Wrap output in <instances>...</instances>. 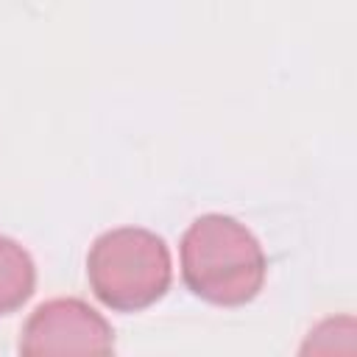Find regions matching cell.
<instances>
[{
  "instance_id": "obj_1",
  "label": "cell",
  "mask_w": 357,
  "mask_h": 357,
  "mask_svg": "<svg viewBox=\"0 0 357 357\" xmlns=\"http://www.w3.org/2000/svg\"><path fill=\"white\" fill-rule=\"evenodd\" d=\"M265 268L259 240L229 215H201L181 237V276L209 304L251 301L265 282Z\"/></svg>"
},
{
  "instance_id": "obj_2",
  "label": "cell",
  "mask_w": 357,
  "mask_h": 357,
  "mask_svg": "<svg viewBox=\"0 0 357 357\" xmlns=\"http://www.w3.org/2000/svg\"><path fill=\"white\" fill-rule=\"evenodd\" d=\"M170 251L165 240L148 229L103 231L86 257V276L95 296L117 312L151 307L170 287Z\"/></svg>"
},
{
  "instance_id": "obj_3",
  "label": "cell",
  "mask_w": 357,
  "mask_h": 357,
  "mask_svg": "<svg viewBox=\"0 0 357 357\" xmlns=\"http://www.w3.org/2000/svg\"><path fill=\"white\" fill-rule=\"evenodd\" d=\"M112 326L81 298H53L39 304L22 326V354H109Z\"/></svg>"
},
{
  "instance_id": "obj_4",
  "label": "cell",
  "mask_w": 357,
  "mask_h": 357,
  "mask_svg": "<svg viewBox=\"0 0 357 357\" xmlns=\"http://www.w3.org/2000/svg\"><path fill=\"white\" fill-rule=\"evenodd\" d=\"M36 271L28 251L0 234V315L22 307L33 293Z\"/></svg>"
},
{
  "instance_id": "obj_5",
  "label": "cell",
  "mask_w": 357,
  "mask_h": 357,
  "mask_svg": "<svg viewBox=\"0 0 357 357\" xmlns=\"http://www.w3.org/2000/svg\"><path fill=\"white\" fill-rule=\"evenodd\" d=\"M357 324L351 315H337L321 321L304 340L301 354H354Z\"/></svg>"
}]
</instances>
